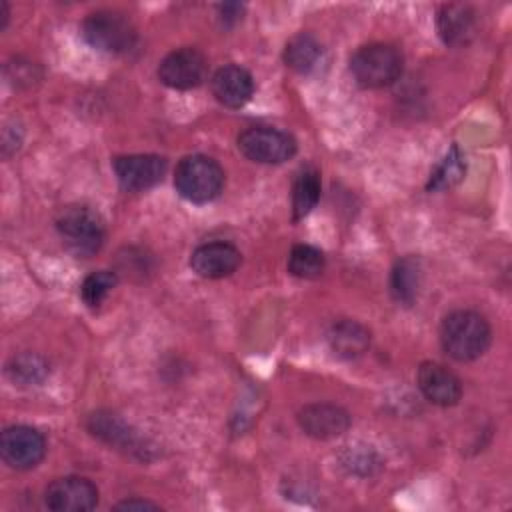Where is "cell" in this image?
Instances as JSON below:
<instances>
[{
    "label": "cell",
    "mask_w": 512,
    "mask_h": 512,
    "mask_svg": "<svg viewBox=\"0 0 512 512\" xmlns=\"http://www.w3.org/2000/svg\"><path fill=\"white\" fill-rule=\"evenodd\" d=\"M492 340V330L480 312L454 310L440 324V342L446 354L458 362L480 358Z\"/></svg>",
    "instance_id": "obj_1"
},
{
    "label": "cell",
    "mask_w": 512,
    "mask_h": 512,
    "mask_svg": "<svg viewBox=\"0 0 512 512\" xmlns=\"http://www.w3.org/2000/svg\"><path fill=\"white\" fill-rule=\"evenodd\" d=\"M176 192L194 204H206L220 196L224 188L222 166L204 154L184 156L174 170Z\"/></svg>",
    "instance_id": "obj_2"
},
{
    "label": "cell",
    "mask_w": 512,
    "mask_h": 512,
    "mask_svg": "<svg viewBox=\"0 0 512 512\" xmlns=\"http://www.w3.org/2000/svg\"><path fill=\"white\" fill-rule=\"evenodd\" d=\"M56 230L64 246L78 258L94 256L106 238L102 216L90 206H66L56 218Z\"/></svg>",
    "instance_id": "obj_3"
},
{
    "label": "cell",
    "mask_w": 512,
    "mask_h": 512,
    "mask_svg": "<svg viewBox=\"0 0 512 512\" xmlns=\"http://www.w3.org/2000/svg\"><path fill=\"white\" fill-rule=\"evenodd\" d=\"M404 58L392 44H366L360 46L350 58V72L364 88H384L396 82L402 74Z\"/></svg>",
    "instance_id": "obj_4"
},
{
    "label": "cell",
    "mask_w": 512,
    "mask_h": 512,
    "mask_svg": "<svg viewBox=\"0 0 512 512\" xmlns=\"http://www.w3.org/2000/svg\"><path fill=\"white\" fill-rule=\"evenodd\" d=\"M84 40L104 54H126L136 46L138 34L134 24L116 10L90 12L82 22Z\"/></svg>",
    "instance_id": "obj_5"
},
{
    "label": "cell",
    "mask_w": 512,
    "mask_h": 512,
    "mask_svg": "<svg viewBox=\"0 0 512 512\" xmlns=\"http://www.w3.org/2000/svg\"><path fill=\"white\" fill-rule=\"evenodd\" d=\"M238 150L252 162L282 164L296 154V140L272 126H252L238 134Z\"/></svg>",
    "instance_id": "obj_6"
},
{
    "label": "cell",
    "mask_w": 512,
    "mask_h": 512,
    "mask_svg": "<svg viewBox=\"0 0 512 512\" xmlns=\"http://www.w3.org/2000/svg\"><path fill=\"white\" fill-rule=\"evenodd\" d=\"M0 454L10 468L30 470L42 462L46 454V440L32 426H8L0 436Z\"/></svg>",
    "instance_id": "obj_7"
},
{
    "label": "cell",
    "mask_w": 512,
    "mask_h": 512,
    "mask_svg": "<svg viewBox=\"0 0 512 512\" xmlns=\"http://www.w3.org/2000/svg\"><path fill=\"white\" fill-rule=\"evenodd\" d=\"M206 58L200 50L184 46L168 52L158 64V78L174 90H190L206 78Z\"/></svg>",
    "instance_id": "obj_8"
},
{
    "label": "cell",
    "mask_w": 512,
    "mask_h": 512,
    "mask_svg": "<svg viewBox=\"0 0 512 512\" xmlns=\"http://www.w3.org/2000/svg\"><path fill=\"white\" fill-rule=\"evenodd\" d=\"M120 186L128 192H144L162 182L168 162L158 154H124L112 162Z\"/></svg>",
    "instance_id": "obj_9"
},
{
    "label": "cell",
    "mask_w": 512,
    "mask_h": 512,
    "mask_svg": "<svg viewBox=\"0 0 512 512\" xmlns=\"http://www.w3.org/2000/svg\"><path fill=\"white\" fill-rule=\"evenodd\" d=\"M44 504L54 512H86L98 504V488L84 476H64L44 490Z\"/></svg>",
    "instance_id": "obj_10"
},
{
    "label": "cell",
    "mask_w": 512,
    "mask_h": 512,
    "mask_svg": "<svg viewBox=\"0 0 512 512\" xmlns=\"http://www.w3.org/2000/svg\"><path fill=\"white\" fill-rule=\"evenodd\" d=\"M86 428L90 430L92 436L100 438L102 442H106L118 450H124L126 454L138 456L142 460L148 458L150 448H146L144 440L118 414L98 410L88 416Z\"/></svg>",
    "instance_id": "obj_11"
},
{
    "label": "cell",
    "mask_w": 512,
    "mask_h": 512,
    "mask_svg": "<svg viewBox=\"0 0 512 512\" xmlns=\"http://www.w3.org/2000/svg\"><path fill=\"white\" fill-rule=\"evenodd\" d=\"M416 382L420 392L438 406H454L462 398L460 378L438 362H422L418 366Z\"/></svg>",
    "instance_id": "obj_12"
},
{
    "label": "cell",
    "mask_w": 512,
    "mask_h": 512,
    "mask_svg": "<svg viewBox=\"0 0 512 512\" xmlns=\"http://www.w3.org/2000/svg\"><path fill=\"white\" fill-rule=\"evenodd\" d=\"M242 262L240 250L230 242H206L190 256L192 270L202 278H224L236 272Z\"/></svg>",
    "instance_id": "obj_13"
},
{
    "label": "cell",
    "mask_w": 512,
    "mask_h": 512,
    "mask_svg": "<svg viewBox=\"0 0 512 512\" xmlns=\"http://www.w3.org/2000/svg\"><path fill=\"white\" fill-rule=\"evenodd\" d=\"M300 428L318 440H330L350 428V414L336 404H308L298 412Z\"/></svg>",
    "instance_id": "obj_14"
},
{
    "label": "cell",
    "mask_w": 512,
    "mask_h": 512,
    "mask_svg": "<svg viewBox=\"0 0 512 512\" xmlns=\"http://www.w3.org/2000/svg\"><path fill=\"white\" fill-rule=\"evenodd\" d=\"M210 86L214 98L226 108H242L254 94L252 74L238 64H226L218 68Z\"/></svg>",
    "instance_id": "obj_15"
},
{
    "label": "cell",
    "mask_w": 512,
    "mask_h": 512,
    "mask_svg": "<svg viewBox=\"0 0 512 512\" xmlns=\"http://www.w3.org/2000/svg\"><path fill=\"white\" fill-rule=\"evenodd\" d=\"M436 26L448 46H464L476 34V14L464 4H444L438 12Z\"/></svg>",
    "instance_id": "obj_16"
},
{
    "label": "cell",
    "mask_w": 512,
    "mask_h": 512,
    "mask_svg": "<svg viewBox=\"0 0 512 512\" xmlns=\"http://www.w3.org/2000/svg\"><path fill=\"white\" fill-rule=\"evenodd\" d=\"M328 346L342 360H356L370 348V332L356 320H338L328 330Z\"/></svg>",
    "instance_id": "obj_17"
},
{
    "label": "cell",
    "mask_w": 512,
    "mask_h": 512,
    "mask_svg": "<svg viewBox=\"0 0 512 512\" xmlns=\"http://www.w3.org/2000/svg\"><path fill=\"white\" fill-rule=\"evenodd\" d=\"M422 282V266L416 256L400 258L390 274V292L396 302L410 306L420 290Z\"/></svg>",
    "instance_id": "obj_18"
},
{
    "label": "cell",
    "mask_w": 512,
    "mask_h": 512,
    "mask_svg": "<svg viewBox=\"0 0 512 512\" xmlns=\"http://www.w3.org/2000/svg\"><path fill=\"white\" fill-rule=\"evenodd\" d=\"M322 60V44L308 32H300L286 42L284 62L298 74L312 72Z\"/></svg>",
    "instance_id": "obj_19"
},
{
    "label": "cell",
    "mask_w": 512,
    "mask_h": 512,
    "mask_svg": "<svg viewBox=\"0 0 512 512\" xmlns=\"http://www.w3.org/2000/svg\"><path fill=\"white\" fill-rule=\"evenodd\" d=\"M320 200V172L314 166H302L292 184V218L298 222Z\"/></svg>",
    "instance_id": "obj_20"
},
{
    "label": "cell",
    "mask_w": 512,
    "mask_h": 512,
    "mask_svg": "<svg viewBox=\"0 0 512 512\" xmlns=\"http://www.w3.org/2000/svg\"><path fill=\"white\" fill-rule=\"evenodd\" d=\"M6 376L18 386H34L48 376V362L38 354L24 352L8 360Z\"/></svg>",
    "instance_id": "obj_21"
},
{
    "label": "cell",
    "mask_w": 512,
    "mask_h": 512,
    "mask_svg": "<svg viewBox=\"0 0 512 512\" xmlns=\"http://www.w3.org/2000/svg\"><path fill=\"white\" fill-rule=\"evenodd\" d=\"M324 254L310 244H296L288 256V272L296 278L312 280L324 272Z\"/></svg>",
    "instance_id": "obj_22"
},
{
    "label": "cell",
    "mask_w": 512,
    "mask_h": 512,
    "mask_svg": "<svg viewBox=\"0 0 512 512\" xmlns=\"http://www.w3.org/2000/svg\"><path fill=\"white\" fill-rule=\"evenodd\" d=\"M464 174H466L464 156H462L460 148L456 144H452L450 150L446 152V156L442 158V162L432 172L428 190H446V188L458 184L464 178Z\"/></svg>",
    "instance_id": "obj_23"
},
{
    "label": "cell",
    "mask_w": 512,
    "mask_h": 512,
    "mask_svg": "<svg viewBox=\"0 0 512 512\" xmlns=\"http://www.w3.org/2000/svg\"><path fill=\"white\" fill-rule=\"evenodd\" d=\"M116 282H118V276L112 270H98L86 276V280L80 286V296L84 304L88 308H98L106 300L110 290L116 286Z\"/></svg>",
    "instance_id": "obj_24"
},
{
    "label": "cell",
    "mask_w": 512,
    "mask_h": 512,
    "mask_svg": "<svg viewBox=\"0 0 512 512\" xmlns=\"http://www.w3.org/2000/svg\"><path fill=\"white\" fill-rule=\"evenodd\" d=\"M218 10H220V18L224 24H236L242 18L244 6L242 4H220Z\"/></svg>",
    "instance_id": "obj_25"
},
{
    "label": "cell",
    "mask_w": 512,
    "mask_h": 512,
    "mask_svg": "<svg viewBox=\"0 0 512 512\" xmlns=\"http://www.w3.org/2000/svg\"><path fill=\"white\" fill-rule=\"evenodd\" d=\"M116 510H158L160 506L150 502V500H138V498H130V500H124V502H118L114 506Z\"/></svg>",
    "instance_id": "obj_26"
},
{
    "label": "cell",
    "mask_w": 512,
    "mask_h": 512,
    "mask_svg": "<svg viewBox=\"0 0 512 512\" xmlns=\"http://www.w3.org/2000/svg\"><path fill=\"white\" fill-rule=\"evenodd\" d=\"M0 10H2V14H0V16H2L0 30H4V28H6V22H8V4H6V2H2V4H0Z\"/></svg>",
    "instance_id": "obj_27"
}]
</instances>
